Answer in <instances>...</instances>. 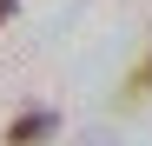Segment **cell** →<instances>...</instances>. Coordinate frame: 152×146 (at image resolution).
Returning <instances> with one entry per match:
<instances>
[{"label":"cell","instance_id":"6da1fadb","mask_svg":"<svg viewBox=\"0 0 152 146\" xmlns=\"http://www.w3.org/2000/svg\"><path fill=\"white\" fill-rule=\"evenodd\" d=\"M53 133H60V113H53V106H27V113H13V119H7L0 146H46Z\"/></svg>","mask_w":152,"mask_h":146},{"label":"cell","instance_id":"3957f363","mask_svg":"<svg viewBox=\"0 0 152 146\" xmlns=\"http://www.w3.org/2000/svg\"><path fill=\"white\" fill-rule=\"evenodd\" d=\"M99 146H113V139H99Z\"/></svg>","mask_w":152,"mask_h":146},{"label":"cell","instance_id":"7a4b0ae2","mask_svg":"<svg viewBox=\"0 0 152 146\" xmlns=\"http://www.w3.org/2000/svg\"><path fill=\"white\" fill-rule=\"evenodd\" d=\"M13 13H20V0H0V27H7V20H13Z\"/></svg>","mask_w":152,"mask_h":146}]
</instances>
